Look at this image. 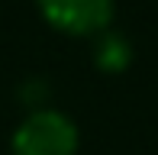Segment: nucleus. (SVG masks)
Listing matches in <instances>:
<instances>
[{
	"instance_id": "nucleus-3",
	"label": "nucleus",
	"mask_w": 158,
	"mask_h": 155,
	"mask_svg": "<svg viewBox=\"0 0 158 155\" xmlns=\"http://www.w3.org/2000/svg\"><path fill=\"white\" fill-rule=\"evenodd\" d=\"M94 65L106 74H119L132 65V42L116 29H103L94 42Z\"/></svg>"
},
{
	"instance_id": "nucleus-1",
	"label": "nucleus",
	"mask_w": 158,
	"mask_h": 155,
	"mask_svg": "<svg viewBox=\"0 0 158 155\" xmlns=\"http://www.w3.org/2000/svg\"><path fill=\"white\" fill-rule=\"evenodd\" d=\"M81 136L61 110H32L10 136V155H77Z\"/></svg>"
},
{
	"instance_id": "nucleus-2",
	"label": "nucleus",
	"mask_w": 158,
	"mask_h": 155,
	"mask_svg": "<svg viewBox=\"0 0 158 155\" xmlns=\"http://www.w3.org/2000/svg\"><path fill=\"white\" fill-rule=\"evenodd\" d=\"M42 19L68 36H100L110 29L113 0H35Z\"/></svg>"
}]
</instances>
